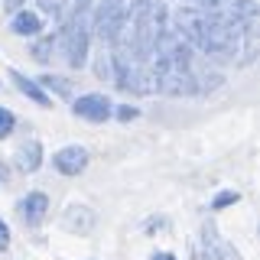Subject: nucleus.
Wrapping results in <instances>:
<instances>
[{
    "instance_id": "obj_1",
    "label": "nucleus",
    "mask_w": 260,
    "mask_h": 260,
    "mask_svg": "<svg viewBox=\"0 0 260 260\" xmlns=\"http://www.w3.org/2000/svg\"><path fill=\"white\" fill-rule=\"evenodd\" d=\"M88 4H75L72 20L62 26L59 39H62V52L69 69H81L88 62V39H91V16H88Z\"/></svg>"
},
{
    "instance_id": "obj_2",
    "label": "nucleus",
    "mask_w": 260,
    "mask_h": 260,
    "mask_svg": "<svg viewBox=\"0 0 260 260\" xmlns=\"http://www.w3.org/2000/svg\"><path fill=\"white\" fill-rule=\"evenodd\" d=\"M75 117L91 120V124H104V120L114 114V104L108 101V94H81L75 104H72Z\"/></svg>"
},
{
    "instance_id": "obj_3",
    "label": "nucleus",
    "mask_w": 260,
    "mask_h": 260,
    "mask_svg": "<svg viewBox=\"0 0 260 260\" xmlns=\"http://www.w3.org/2000/svg\"><path fill=\"white\" fill-rule=\"evenodd\" d=\"M192 260H241V254L231 247L228 241L218 238V231L211 224H205V234H202V247L195 250Z\"/></svg>"
},
{
    "instance_id": "obj_4",
    "label": "nucleus",
    "mask_w": 260,
    "mask_h": 260,
    "mask_svg": "<svg viewBox=\"0 0 260 260\" xmlns=\"http://www.w3.org/2000/svg\"><path fill=\"white\" fill-rule=\"evenodd\" d=\"M88 159L91 156H88L85 146H62V150L52 156V166L59 169L62 176H81L88 169Z\"/></svg>"
},
{
    "instance_id": "obj_5",
    "label": "nucleus",
    "mask_w": 260,
    "mask_h": 260,
    "mask_svg": "<svg viewBox=\"0 0 260 260\" xmlns=\"http://www.w3.org/2000/svg\"><path fill=\"white\" fill-rule=\"evenodd\" d=\"M46 211H49V199H46V192H29L26 199L16 202V215H20V221H23V224H29V228L43 224V221H46Z\"/></svg>"
},
{
    "instance_id": "obj_6",
    "label": "nucleus",
    "mask_w": 260,
    "mask_h": 260,
    "mask_svg": "<svg viewBox=\"0 0 260 260\" xmlns=\"http://www.w3.org/2000/svg\"><path fill=\"white\" fill-rule=\"evenodd\" d=\"M7 75H10V81L16 85V91H20V94H26L32 104H39V108H49V104H52V98H49V94H46V91H43V88H39L32 78H26V75H23L20 69H10Z\"/></svg>"
},
{
    "instance_id": "obj_7",
    "label": "nucleus",
    "mask_w": 260,
    "mask_h": 260,
    "mask_svg": "<svg viewBox=\"0 0 260 260\" xmlns=\"http://www.w3.org/2000/svg\"><path fill=\"white\" fill-rule=\"evenodd\" d=\"M39 29H43L39 13H32V10H16V13H13L10 32H16V36H39Z\"/></svg>"
},
{
    "instance_id": "obj_8",
    "label": "nucleus",
    "mask_w": 260,
    "mask_h": 260,
    "mask_svg": "<svg viewBox=\"0 0 260 260\" xmlns=\"http://www.w3.org/2000/svg\"><path fill=\"white\" fill-rule=\"evenodd\" d=\"M16 156H20V169H23V173H36V169L43 166V143H39V140L23 143Z\"/></svg>"
},
{
    "instance_id": "obj_9",
    "label": "nucleus",
    "mask_w": 260,
    "mask_h": 260,
    "mask_svg": "<svg viewBox=\"0 0 260 260\" xmlns=\"http://www.w3.org/2000/svg\"><path fill=\"white\" fill-rule=\"evenodd\" d=\"M69 231H88V228L94 224V218H91V211L88 208H81V205H72L69 211H65V221H62Z\"/></svg>"
},
{
    "instance_id": "obj_10",
    "label": "nucleus",
    "mask_w": 260,
    "mask_h": 260,
    "mask_svg": "<svg viewBox=\"0 0 260 260\" xmlns=\"http://www.w3.org/2000/svg\"><path fill=\"white\" fill-rule=\"evenodd\" d=\"M36 85L43 88L46 94H49V91H52V94H59V98H69V94H72V85H69L65 78H59V75H43V78L36 81Z\"/></svg>"
},
{
    "instance_id": "obj_11",
    "label": "nucleus",
    "mask_w": 260,
    "mask_h": 260,
    "mask_svg": "<svg viewBox=\"0 0 260 260\" xmlns=\"http://www.w3.org/2000/svg\"><path fill=\"white\" fill-rule=\"evenodd\" d=\"M55 43H59V36H52V32L43 36V39H36V43H32V59H36V62H49V59H52Z\"/></svg>"
},
{
    "instance_id": "obj_12",
    "label": "nucleus",
    "mask_w": 260,
    "mask_h": 260,
    "mask_svg": "<svg viewBox=\"0 0 260 260\" xmlns=\"http://www.w3.org/2000/svg\"><path fill=\"white\" fill-rule=\"evenodd\" d=\"M238 202H241V195L238 192H231V189H224V192H218L215 195V202H211V208H228V205H238Z\"/></svg>"
},
{
    "instance_id": "obj_13",
    "label": "nucleus",
    "mask_w": 260,
    "mask_h": 260,
    "mask_svg": "<svg viewBox=\"0 0 260 260\" xmlns=\"http://www.w3.org/2000/svg\"><path fill=\"white\" fill-rule=\"evenodd\" d=\"M13 127H16V117H13V111L0 108V140H4V137H10V134H13Z\"/></svg>"
},
{
    "instance_id": "obj_14",
    "label": "nucleus",
    "mask_w": 260,
    "mask_h": 260,
    "mask_svg": "<svg viewBox=\"0 0 260 260\" xmlns=\"http://www.w3.org/2000/svg\"><path fill=\"white\" fill-rule=\"evenodd\" d=\"M98 75L104 81H114V65H111V55H101L98 59Z\"/></svg>"
},
{
    "instance_id": "obj_15",
    "label": "nucleus",
    "mask_w": 260,
    "mask_h": 260,
    "mask_svg": "<svg viewBox=\"0 0 260 260\" xmlns=\"http://www.w3.org/2000/svg\"><path fill=\"white\" fill-rule=\"evenodd\" d=\"M195 4H199V10H205V13H221L228 7V0H195Z\"/></svg>"
},
{
    "instance_id": "obj_16",
    "label": "nucleus",
    "mask_w": 260,
    "mask_h": 260,
    "mask_svg": "<svg viewBox=\"0 0 260 260\" xmlns=\"http://www.w3.org/2000/svg\"><path fill=\"white\" fill-rule=\"evenodd\" d=\"M39 10L49 16H59L62 13V0H39Z\"/></svg>"
},
{
    "instance_id": "obj_17",
    "label": "nucleus",
    "mask_w": 260,
    "mask_h": 260,
    "mask_svg": "<svg viewBox=\"0 0 260 260\" xmlns=\"http://www.w3.org/2000/svg\"><path fill=\"white\" fill-rule=\"evenodd\" d=\"M7 247H10V224L0 221V250H7Z\"/></svg>"
},
{
    "instance_id": "obj_18",
    "label": "nucleus",
    "mask_w": 260,
    "mask_h": 260,
    "mask_svg": "<svg viewBox=\"0 0 260 260\" xmlns=\"http://www.w3.org/2000/svg\"><path fill=\"white\" fill-rule=\"evenodd\" d=\"M137 114H140V111L130 108V104H120V108H117V117H120V120H134Z\"/></svg>"
},
{
    "instance_id": "obj_19",
    "label": "nucleus",
    "mask_w": 260,
    "mask_h": 260,
    "mask_svg": "<svg viewBox=\"0 0 260 260\" xmlns=\"http://www.w3.org/2000/svg\"><path fill=\"white\" fill-rule=\"evenodd\" d=\"M153 260H176V257L169 254V250H159V254H153Z\"/></svg>"
},
{
    "instance_id": "obj_20",
    "label": "nucleus",
    "mask_w": 260,
    "mask_h": 260,
    "mask_svg": "<svg viewBox=\"0 0 260 260\" xmlns=\"http://www.w3.org/2000/svg\"><path fill=\"white\" fill-rule=\"evenodd\" d=\"M75 4H88V0H75Z\"/></svg>"
},
{
    "instance_id": "obj_21",
    "label": "nucleus",
    "mask_w": 260,
    "mask_h": 260,
    "mask_svg": "<svg viewBox=\"0 0 260 260\" xmlns=\"http://www.w3.org/2000/svg\"><path fill=\"white\" fill-rule=\"evenodd\" d=\"M10 4H23V0H10Z\"/></svg>"
}]
</instances>
